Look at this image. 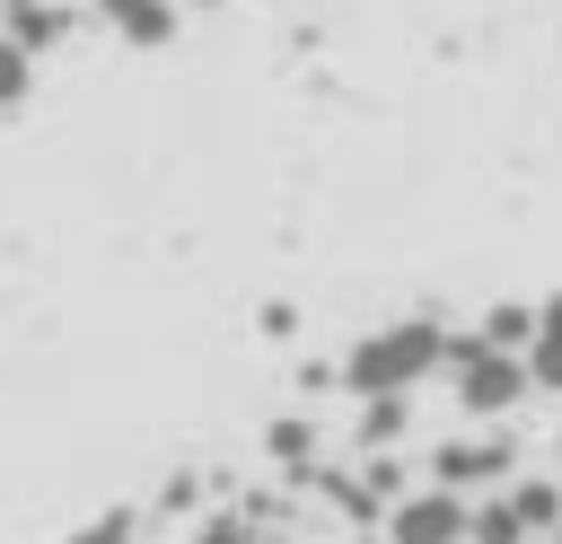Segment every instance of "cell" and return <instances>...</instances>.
I'll list each match as a JSON object with an SVG mask.
<instances>
[{"instance_id":"5b68a950","label":"cell","mask_w":562,"mask_h":544,"mask_svg":"<svg viewBox=\"0 0 562 544\" xmlns=\"http://www.w3.org/2000/svg\"><path fill=\"white\" fill-rule=\"evenodd\" d=\"M97 18H105L123 44H167V35H176V0H97Z\"/></svg>"},{"instance_id":"6da1fadb","label":"cell","mask_w":562,"mask_h":544,"mask_svg":"<svg viewBox=\"0 0 562 544\" xmlns=\"http://www.w3.org/2000/svg\"><path fill=\"white\" fill-rule=\"evenodd\" d=\"M430 369H448V333H439L430 316H404V325H386V333H360V342H351L342 386H351L360 404H378V395H413Z\"/></svg>"},{"instance_id":"7c38bea8","label":"cell","mask_w":562,"mask_h":544,"mask_svg":"<svg viewBox=\"0 0 562 544\" xmlns=\"http://www.w3.org/2000/svg\"><path fill=\"white\" fill-rule=\"evenodd\" d=\"M307 447H316V421H272V456L281 465H307Z\"/></svg>"},{"instance_id":"3957f363","label":"cell","mask_w":562,"mask_h":544,"mask_svg":"<svg viewBox=\"0 0 562 544\" xmlns=\"http://www.w3.org/2000/svg\"><path fill=\"white\" fill-rule=\"evenodd\" d=\"M465 526H474V500L465 491H404L395 509H386V544H465Z\"/></svg>"},{"instance_id":"8992f818","label":"cell","mask_w":562,"mask_h":544,"mask_svg":"<svg viewBox=\"0 0 562 544\" xmlns=\"http://www.w3.org/2000/svg\"><path fill=\"white\" fill-rule=\"evenodd\" d=\"M527 386H544V395H562V298L536 316V342H527Z\"/></svg>"},{"instance_id":"9c48e42d","label":"cell","mask_w":562,"mask_h":544,"mask_svg":"<svg viewBox=\"0 0 562 544\" xmlns=\"http://www.w3.org/2000/svg\"><path fill=\"white\" fill-rule=\"evenodd\" d=\"M61 544H140V518H132V509H105V518H88V526H70Z\"/></svg>"},{"instance_id":"30bf717a","label":"cell","mask_w":562,"mask_h":544,"mask_svg":"<svg viewBox=\"0 0 562 544\" xmlns=\"http://www.w3.org/2000/svg\"><path fill=\"white\" fill-rule=\"evenodd\" d=\"M404 430V395H378V404H360V447H386Z\"/></svg>"},{"instance_id":"4fadbf2b","label":"cell","mask_w":562,"mask_h":544,"mask_svg":"<svg viewBox=\"0 0 562 544\" xmlns=\"http://www.w3.org/2000/svg\"><path fill=\"white\" fill-rule=\"evenodd\" d=\"M193 544H246V509H220V518H211Z\"/></svg>"},{"instance_id":"277c9868","label":"cell","mask_w":562,"mask_h":544,"mask_svg":"<svg viewBox=\"0 0 562 544\" xmlns=\"http://www.w3.org/2000/svg\"><path fill=\"white\" fill-rule=\"evenodd\" d=\"M430 474H439V491H474V483L509 474V439H448L430 456Z\"/></svg>"},{"instance_id":"5bb4252c","label":"cell","mask_w":562,"mask_h":544,"mask_svg":"<svg viewBox=\"0 0 562 544\" xmlns=\"http://www.w3.org/2000/svg\"><path fill=\"white\" fill-rule=\"evenodd\" d=\"M193 9H220V0H193Z\"/></svg>"},{"instance_id":"52a82bcc","label":"cell","mask_w":562,"mask_h":544,"mask_svg":"<svg viewBox=\"0 0 562 544\" xmlns=\"http://www.w3.org/2000/svg\"><path fill=\"white\" fill-rule=\"evenodd\" d=\"M501 500L518 509V526H527V535H544V526H562V483H509Z\"/></svg>"},{"instance_id":"8fae6325","label":"cell","mask_w":562,"mask_h":544,"mask_svg":"<svg viewBox=\"0 0 562 544\" xmlns=\"http://www.w3.org/2000/svg\"><path fill=\"white\" fill-rule=\"evenodd\" d=\"M26 79H35V53H26L18 35H0V105H18V97H26Z\"/></svg>"},{"instance_id":"ba28073f","label":"cell","mask_w":562,"mask_h":544,"mask_svg":"<svg viewBox=\"0 0 562 544\" xmlns=\"http://www.w3.org/2000/svg\"><path fill=\"white\" fill-rule=\"evenodd\" d=\"M465 544H527V526H518V509H509V500H483V509H474V526H465Z\"/></svg>"},{"instance_id":"7a4b0ae2","label":"cell","mask_w":562,"mask_h":544,"mask_svg":"<svg viewBox=\"0 0 562 544\" xmlns=\"http://www.w3.org/2000/svg\"><path fill=\"white\" fill-rule=\"evenodd\" d=\"M448 386H457V412H474V421H501L509 404H527L536 386H527V360L518 351H492V342H448Z\"/></svg>"}]
</instances>
